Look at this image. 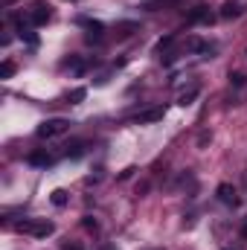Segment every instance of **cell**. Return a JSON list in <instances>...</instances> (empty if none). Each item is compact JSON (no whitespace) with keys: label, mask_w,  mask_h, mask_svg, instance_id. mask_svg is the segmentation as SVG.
Wrapping results in <instances>:
<instances>
[{"label":"cell","mask_w":247,"mask_h":250,"mask_svg":"<svg viewBox=\"0 0 247 250\" xmlns=\"http://www.w3.org/2000/svg\"><path fill=\"white\" fill-rule=\"evenodd\" d=\"M163 117H166V108H148V111L137 114V117H134V123H137V125H148V123H160Z\"/></svg>","instance_id":"obj_4"},{"label":"cell","mask_w":247,"mask_h":250,"mask_svg":"<svg viewBox=\"0 0 247 250\" xmlns=\"http://www.w3.org/2000/svg\"><path fill=\"white\" fill-rule=\"evenodd\" d=\"M242 239H247V218H245V224H242Z\"/></svg>","instance_id":"obj_24"},{"label":"cell","mask_w":247,"mask_h":250,"mask_svg":"<svg viewBox=\"0 0 247 250\" xmlns=\"http://www.w3.org/2000/svg\"><path fill=\"white\" fill-rule=\"evenodd\" d=\"M212 21V12H209V6H195L189 15H186V23H209Z\"/></svg>","instance_id":"obj_5"},{"label":"cell","mask_w":247,"mask_h":250,"mask_svg":"<svg viewBox=\"0 0 247 250\" xmlns=\"http://www.w3.org/2000/svg\"><path fill=\"white\" fill-rule=\"evenodd\" d=\"M15 230H18V233H29V236H35V239H47V236L56 233V224L47 221V218H26V221H18Z\"/></svg>","instance_id":"obj_1"},{"label":"cell","mask_w":247,"mask_h":250,"mask_svg":"<svg viewBox=\"0 0 247 250\" xmlns=\"http://www.w3.org/2000/svg\"><path fill=\"white\" fill-rule=\"evenodd\" d=\"M137 29H140V23H137V21H125V23H117V35H120V38H128V35H131V32H137Z\"/></svg>","instance_id":"obj_13"},{"label":"cell","mask_w":247,"mask_h":250,"mask_svg":"<svg viewBox=\"0 0 247 250\" xmlns=\"http://www.w3.org/2000/svg\"><path fill=\"white\" fill-rule=\"evenodd\" d=\"M29 166H41V169H47V166H53L56 160H53V154H47V151H32L29 157Z\"/></svg>","instance_id":"obj_10"},{"label":"cell","mask_w":247,"mask_h":250,"mask_svg":"<svg viewBox=\"0 0 247 250\" xmlns=\"http://www.w3.org/2000/svg\"><path fill=\"white\" fill-rule=\"evenodd\" d=\"M242 15V3L239 0H224L221 9H218V18L221 21H230V18H239Z\"/></svg>","instance_id":"obj_6"},{"label":"cell","mask_w":247,"mask_h":250,"mask_svg":"<svg viewBox=\"0 0 247 250\" xmlns=\"http://www.w3.org/2000/svg\"><path fill=\"white\" fill-rule=\"evenodd\" d=\"M186 50H189V53H212V47H209L206 41H201V38H189Z\"/></svg>","instance_id":"obj_12"},{"label":"cell","mask_w":247,"mask_h":250,"mask_svg":"<svg viewBox=\"0 0 247 250\" xmlns=\"http://www.w3.org/2000/svg\"><path fill=\"white\" fill-rule=\"evenodd\" d=\"M134 172H137V169H134V166H128V169H125L123 175H120V181H128V178H131V175H134Z\"/></svg>","instance_id":"obj_23"},{"label":"cell","mask_w":247,"mask_h":250,"mask_svg":"<svg viewBox=\"0 0 247 250\" xmlns=\"http://www.w3.org/2000/svg\"><path fill=\"white\" fill-rule=\"evenodd\" d=\"M245 82H247L245 73H230V84L233 87H245Z\"/></svg>","instance_id":"obj_19"},{"label":"cell","mask_w":247,"mask_h":250,"mask_svg":"<svg viewBox=\"0 0 247 250\" xmlns=\"http://www.w3.org/2000/svg\"><path fill=\"white\" fill-rule=\"evenodd\" d=\"M62 248L64 250H84V245H82V242H70V239H67V242H62Z\"/></svg>","instance_id":"obj_21"},{"label":"cell","mask_w":247,"mask_h":250,"mask_svg":"<svg viewBox=\"0 0 247 250\" xmlns=\"http://www.w3.org/2000/svg\"><path fill=\"white\" fill-rule=\"evenodd\" d=\"M15 70H18L15 62H3V64H0V79H12V76H15Z\"/></svg>","instance_id":"obj_16"},{"label":"cell","mask_w":247,"mask_h":250,"mask_svg":"<svg viewBox=\"0 0 247 250\" xmlns=\"http://www.w3.org/2000/svg\"><path fill=\"white\" fill-rule=\"evenodd\" d=\"M64 67H70V73H73V76H82V73H84V70H87V64L82 62V59H79V56H70V59H67V62H64Z\"/></svg>","instance_id":"obj_11"},{"label":"cell","mask_w":247,"mask_h":250,"mask_svg":"<svg viewBox=\"0 0 247 250\" xmlns=\"http://www.w3.org/2000/svg\"><path fill=\"white\" fill-rule=\"evenodd\" d=\"M50 18H53V9H50L47 3H41V0L32 3V9H29V23H32V26H44Z\"/></svg>","instance_id":"obj_3"},{"label":"cell","mask_w":247,"mask_h":250,"mask_svg":"<svg viewBox=\"0 0 247 250\" xmlns=\"http://www.w3.org/2000/svg\"><path fill=\"white\" fill-rule=\"evenodd\" d=\"M82 227H84V230H96L99 224H96V218H93V215H84V218H82Z\"/></svg>","instance_id":"obj_20"},{"label":"cell","mask_w":247,"mask_h":250,"mask_svg":"<svg viewBox=\"0 0 247 250\" xmlns=\"http://www.w3.org/2000/svg\"><path fill=\"white\" fill-rule=\"evenodd\" d=\"M209 140H212V134H206V131H204V134H201V137H198V146H206V143H209Z\"/></svg>","instance_id":"obj_22"},{"label":"cell","mask_w":247,"mask_h":250,"mask_svg":"<svg viewBox=\"0 0 247 250\" xmlns=\"http://www.w3.org/2000/svg\"><path fill=\"white\" fill-rule=\"evenodd\" d=\"M84 96H87V90H84V87H76V90H70L67 102H70V105H82V102H84Z\"/></svg>","instance_id":"obj_14"},{"label":"cell","mask_w":247,"mask_h":250,"mask_svg":"<svg viewBox=\"0 0 247 250\" xmlns=\"http://www.w3.org/2000/svg\"><path fill=\"white\" fill-rule=\"evenodd\" d=\"M50 201H53L56 207H64V204H67V192H64V189H53V195H50Z\"/></svg>","instance_id":"obj_18"},{"label":"cell","mask_w":247,"mask_h":250,"mask_svg":"<svg viewBox=\"0 0 247 250\" xmlns=\"http://www.w3.org/2000/svg\"><path fill=\"white\" fill-rule=\"evenodd\" d=\"M215 195H218V201L227 204V207H236V204H239V198H236V187H230V184H221V187L215 189Z\"/></svg>","instance_id":"obj_7"},{"label":"cell","mask_w":247,"mask_h":250,"mask_svg":"<svg viewBox=\"0 0 247 250\" xmlns=\"http://www.w3.org/2000/svg\"><path fill=\"white\" fill-rule=\"evenodd\" d=\"M198 93H201V90H198V87H192V90H186L184 96H181V99H178V105H192V102H195V99H198Z\"/></svg>","instance_id":"obj_15"},{"label":"cell","mask_w":247,"mask_h":250,"mask_svg":"<svg viewBox=\"0 0 247 250\" xmlns=\"http://www.w3.org/2000/svg\"><path fill=\"white\" fill-rule=\"evenodd\" d=\"M175 44V35H166V38H160L157 44H154V53H163V50H169Z\"/></svg>","instance_id":"obj_17"},{"label":"cell","mask_w":247,"mask_h":250,"mask_svg":"<svg viewBox=\"0 0 247 250\" xmlns=\"http://www.w3.org/2000/svg\"><path fill=\"white\" fill-rule=\"evenodd\" d=\"M67 128H70V123H67V120H62V117H53V120H44V123L38 125V131H35V134H38L41 140H53V137H62Z\"/></svg>","instance_id":"obj_2"},{"label":"cell","mask_w":247,"mask_h":250,"mask_svg":"<svg viewBox=\"0 0 247 250\" xmlns=\"http://www.w3.org/2000/svg\"><path fill=\"white\" fill-rule=\"evenodd\" d=\"M84 151H87V143H84V140H73V143H67V146H64V157H73V160H76V157H82Z\"/></svg>","instance_id":"obj_9"},{"label":"cell","mask_w":247,"mask_h":250,"mask_svg":"<svg viewBox=\"0 0 247 250\" xmlns=\"http://www.w3.org/2000/svg\"><path fill=\"white\" fill-rule=\"evenodd\" d=\"M224 250H233V248H224Z\"/></svg>","instance_id":"obj_26"},{"label":"cell","mask_w":247,"mask_h":250,"mask_svg":"<svg viewBox=\"0 0 247 250\" xmlns=\"http://www.w3.org/2000/svg\"><path fill=\"white\" fill-rule=\"evenodd\" d=\"M15 23H18V35H21L23 41H29V47H38V35L32 32V26H29L26 21H21V18H15Z\"/></svg>","instance_id":"obj_8"},{"label":"cell","mask_w":247,"mask_h":250,"mask_svg":"<svg viewBox=\"0 0 247 250\" xmlns=\"http://www.w3.org/2000/svg\"><path fill=\"white\" fill-rule=\"evenodd\" d=\"M105 250H117V248H105Z\"/></svg>","instance_id":"obj_25"}]
</instances>
